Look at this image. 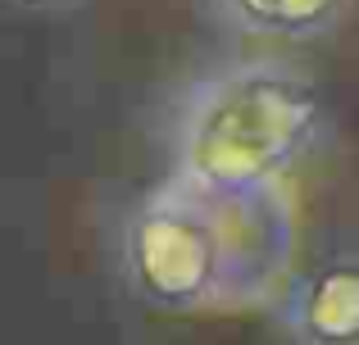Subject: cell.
Returning <instances> with one entry per match:
<instances>
[{
    "mask_svg": "<svg viewBox=\"0 0 359 345\" xmlns=\"http://www.w3.org/2000/svg\"><path fill=\"white\" fill-rule=\"evenodd\" d=\"M323 105L309 82L273 59L219 64L173 100V182L205 195H259L314 146Z\"/></svg>",
    "mask_w": 359,
    "mask_h": 345,
    "instance_id": "cell-1",
    "label": "cell"
},
{
    "mask_svg": "<svg viewBox=\"0 0 359 345\" xmlns=\"http://www.w3.org/2000/svg\"><path fill=\"white\" fill-rule=\"evenodd\" d=\"M18 5H27V9H64V5H73V0H18Z\"/></svg>",
    "mask_w": 359,
    "mask_h": 345,
    "instance_id": "cell-4",
    "label": "cell"
},
{
    "mask_svg": "<svg viewBox=\"0 0 359 345\" xmlns=\"http://www.w3.org/2000/svg\"><path fill=\"white\" fill-rule=\"evenodd\" d=\"M205 14L237 36L259 41H314L346 18L355 0H201Z\"/></svg>",
    "mask_w": 359,
    "mask_h": 345,
    "instance_id": "cell-2",
    "label": "cell"
},
{
    "mask_svg": "<svg viewBox=\"0 0 359 345\" xmlns=\"http://www.w3.org/2000/svg\"><path fill=\"white\" fill-rule=\"evenodd\" d=\"M300 304H305L309 323H323L332 314L327 337H359V255H341L323 264L305 286H300Z\"/></svg>",
    "mask_w": 359,
    "mask_h": 345,
    "instance_id": "cell-3",
    "label": "cell"
}]
</instances>
